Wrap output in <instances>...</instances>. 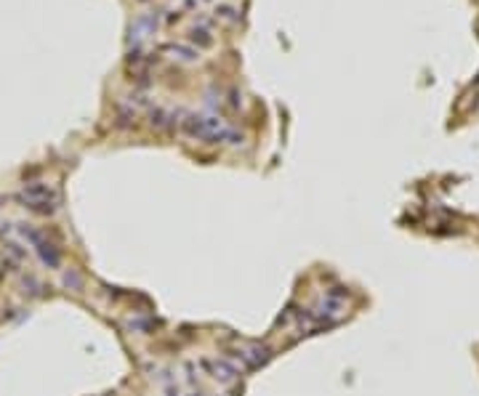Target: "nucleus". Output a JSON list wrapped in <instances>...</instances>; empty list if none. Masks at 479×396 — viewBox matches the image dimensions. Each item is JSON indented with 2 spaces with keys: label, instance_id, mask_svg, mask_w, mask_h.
I'll use <instances>...</instances> for the list:
<instances>
[{
  "label": "nucleus",
  "instance_id": "nucleus-1",
  "mask_svg": "<svg viewBox=\"0 0 479 396\" xmlns=\"http://www.w3.org/2000/svg\"><path fill=\"white\" fill-rule=\"evenodd\" d=\"M179 128L192 138H205V141H232L240 144L242 136H237L232 128H227V122L213 114H184L179 120Z\"/></svg>",
  "mask_w": 479,
  "mask_h": 396
},
{
  "label": "nucleus",
  "instance_id": "nucleus-2",
  "mask_svg": "<svg viewBox=\"0 0 479 396\" xmlns=\"http://www.w3.org/2000/svg\"><path fill=\"white\" fill-rule=\"evenodd\" d=\"M21 199L27 202L29 210L45 213V215L59 207V192L48 184H27V189L21 192Z\"/></svg>",
  "mask_w": 479,
  "mask_h": 396
},
{
  "label": "nucleus",
  "instance_id": "nucleus-3",
  "mask_svg": "<svg viewBox=\"0 0 479 396\" xmlns=\"http://www.w3.org/2000/svg\"><path fill=\"white\" fill-rule=\"evenodd\" d=\"M237 359L242 362L245 367H258V364L269 362V348L256 346V343H248V346L237 348Z\"/></svg>",
  "mask_w": 479,
  "mask_h": 396
},
{
  "label": "nucleus",
  "instance_id": "nucleus-4",
  "mask_svg": "<svg viewBox=\"0 0 479 396\" xmlns=\"http://www.w3.org/2000/svg\"><path fill=\"white\" fill-rule=\"evenodd\" d=\"M205 367H211V372H213V378L216 380H221V383H232L235 380V367H229V362H224V359H213V362H203Z\"/></svg>",
  "mask_w": 479,
  "mask_h": 396
},
{
  "label": "nucleus",
  "instance_id": "nucleus-5",
  "mask_svg": "<svg viewBox=\"0 0 479 396\" xmlns=\"http://www.w3.org/2000/svg\"><path fill=\"white\" fill-rule=\"evenodd\" d=\"M189 40L195 45H200V48H211V45H213V35H211V29H205V27H192Z\"/></svg>",
  "mask_w": 479,
  "mask_h": 396
},
{
  "label": "nucleus",
  "instance_id": "nucleus-6",
  "mask_svg": "<svg viewBox=\"0 0 479 396\" xmlns=\"http://www.w3.org/2000/svg\"><path fill=\"white\" fill-rule=\"evenodd\" d=\"M216 16L232 21V19H235V8H232V5H219V8H216Z\"/></svg>",
  "mask_w": 479,
  "mask_h": 396
},
{
  "label": "nucleus",
  "instance_id": "nucleus-7",
  "mask_svg": "<svg viewBox=\"0 0 479 396\" xmlns=\"http://www.w3.org/2000/svg\"><path fill=\"white\" fill-rule=\"evenodd\" d=\"M171 51H173V53H179V59H187V61H192V59L197 56L195 51H187V48H181V45H171Z\"/></svg>",
  "mask_w": 479,
  "mask_h": 396
}]
</instances>
